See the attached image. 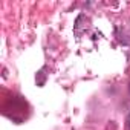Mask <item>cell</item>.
I'll return each mask as SVG.
<instances>
[{
    "mask_svg": "<svg viewBox=\"0 0 130 130\" xmlns=\"http://www.w3.org/2000/svg\"><path fill=\"white\" fill-rule=\"evenodd\" d=\"M128 125H130V116H128Z\"/></svg>",
    "mask_w": 130,
    "mask_h": 130,
    "instance_id": "1",
    "label": "cell"
}]
</instances>
